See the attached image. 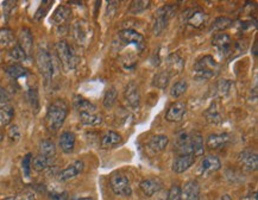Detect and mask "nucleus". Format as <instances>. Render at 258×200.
<instances>
[{"label": "nucleus", "mask_w": 258, "mask_h": 200, "mask_svg": "<svg viewBox=\"0 0 258 200\" xmlns=\"http://www.w3.org/2000/svg\"><path fill=\"white\" fill-rule=\"evenodd\" d=\"M167 200H181V188L177 185H173L168 192Z\"/></svg>", "instance_id": "nucleus-43"}, {"label": "nucleus", "mask_w": 258, "mask_h": 200, "mask_svg": "<svg viewBox=\"0 0 258 200\" xmlns=\"http://www.w3.org/2000/svg\"><path fill=\"white\" fill-rule=\"evenodd\" d=\"M196 157L194 155H178L173 162V170L175 173L181 174L188 170L195 162Z\"/></svg>", "instance_id": "nucleus-17"}, {"label": "nucleus", "mask_w": 258, "mask_h": 200, "mask_svg": "<svg viewBox=\"0 0 258 200\" xmlns=\"http://www.w3.org/2000/svg\"><path fill=\"white\" fill-rule=\"evenodd\" d=\"M15 110L9 104H0V128L6 127L14 119Z\"/></svg>", "instance_id": "nucleus-27"}, {"label": "nucleus", "mask_w": 258, "mask_h": 200, "mask_svg": "<svg viewBox=\"0 0 258 200\" xmlns=\"http://www.w3.org/2000/svg\"><path fill=\"white\" fill-rule=\"evenodd\" d=\"M238 163L246 172H254L258 168V156L252 150H243L238 155Z\"/></svg>", "instance_id": "nucleus-13"}, {"label": "nucleus", "mask_w": 258, "mask_h": 200, "mask_svg": "<svg viewBox=\"0 0 258 200\" xmlns=\"http://www.w3.org/2000/svg\"><path fill=\"white\" fill-rule=\"evenodd\" d=\"M50 198L53 200H67L68 195L67 193H50Z\"/></svg>", "instance_id": "nucleus-48"}, {"label": "nucleus", "mask_w": 258, "mask_h": 200, "mask_svg": "<svg viewBox=\"0 0 258 200\" xmlns=\"http://www.w3.org/2000/svg\"><path fill=\"white\" fill-rule=\"evenodd\" d=\"M18 46L22 48L25 51V54L31 55L33 53V48H34V38L33 34L29 29L24 28L22 29L21 32H19V38H18Z\"/></svg>", "instance_id": "nucleus-21"}, {"label": "nucleus", "mask_w": 258, "mask_h": 200, "mask_svg": "<svg viewBox=\"0 0 258 200\" xmlns=\"http://www.w3.org/2000/svg\"><path fill=\"white\" fill-rule=\"evenodd\" d=\"M2 140H3V136H2V135H0V142H2Z\"/></svg>", "instance_id": "nucleus-51"}, {"label": "nucleus", "mask_w": 258, "mask_h": 200, "mask_svg": "<svg viewBox=\"0 0 258 200\" xmlns=\"http://www.w3.org/2000/svg\"><path fill=\"white\" fill-rule=\"evenodd\" d=\"M40 154L48 157L50 160H55L56 156V146L53 141L44 140L40 144Z\"/></svg>", "instance_id": "nucleus-29"}, {"label": "nucleus", "mask_w": 258, "mask_h": 200, "mask_svg": "<svg viewBox=\"0 0 258 200\" xmlns=\"http://www.w3.org/2000/svg\"><path fill=\"white\" fill-rule=\"evenodd\" d=\"M168 67H169L170 70H173L175 73H180L182 72L183 66H184V61L182 57L180 56L178 54H171L168 57Z\"/></svg>", "instance_id": "nucleus-31"}, {"label": "nucleus", "mask_w": 258, "mask_h": 200, "mask_svg": "<svg viewBox=\"0 0 258 200\" xmlns=\"http://www.w3.org/2000/svg\"><path fill=\"white\" fill-rule=\"evenodd\" d=\"M181 200H200V187L196 181H188L181 189Z\"/></svg>", "instance_id": "nucleus-22"}, {"label": "nucleus", "mask_w": 258, "mask_h": 200, "mask_svg": "<svg viewBox=\"0 0 258 200\" xmlns=\"http://www.w3.org/2000/svg\"><path fill=\"white\" fill-rule=\"evenodd\" d=\"M71 15H72L71 9L66 5H61L55 10V12H54L52 22L56 25V27H61V25L67 23V21H68L69 17H71Z\"/></svg>", "instance_id": "nucleus-24"}, {"label": "nucleus", "mask_w": 258, "mask_h": 200, "mask_svg": "<svg viewBox=\"0 0 258 200\" xmlns=\"http://www.w3.org/2000/svg\"><path fill=\"white\" fill-rule=\"evenodd\" d=\"M16 46V38L14 31L10 29H0V51L10 49Z\"/></svg>", "instance_id": "nucleus-25"}, {"label": "nucleus", "mask_w": 258, "mask_h": 200, "mask_svg": "<svg viewBox=\"0 0 258 200\" xmlns=\"http://www.w3.org/2000/svg\"><path fill=\"white\" fill-rule=\"evenodd\" d=\"M73 105H74V109L80 114H95L97 111V106H95L93 103H91L84 96L81 95H75L74 100H73Z\"/></svg>", "instance_id": "nucleus-20"}, {"label": "nucleus", "mask_w": 258, "mask_h": 200, "mask_svg": "<svg viewBox=\"0 0 258 200\" xmlns=\"http://www.w3.org/2000/svg\"><path fill=\"white\" fill-rule=\"evenodd\" d=\"M124 99H125L127 106L132 109L133 111L139 109L141 104V92H139L138 86L135 82H130L126 86L125 91H124Z\"/></svg>", "instance_id": "nucleus-12"}, {"label": "nucleus", "mask_w": 258, "mask_h": 200, "mask_svg": "<svg viewBox=\"0 0 258 200\" xmlns=\"http://www.w3.org/2000/svg\"><path fill=\"white\" fill-rule=\"evenodd\" d=\"M187 112V105L183 102H175L169 106L167 114H165V119L168 122H180L183 118V116Z\"/></svg>", "instance_id": "nucleus-16"}, {"label": "nucleus", "mask_w": 258, "mask_h": 200, "mask_svg": "<svg viewBox=\"0 0 258 200\" xmlns=\"http://www.w3.org/2000/svg\"><path fill=\"white\" fill-rule=\"evenodd\" d=\"M22 167H23L24 176L29 177L31 174V167H33V154L29 153L24 156L23 162H22Z\"/></svg>", "instance_id": "nucleus-41"}, {"label": "nucleus", "mask_w": 258, "mask_h": 200, "mask_svg": "<svg viewBox=\"0 0 258 200\" xmlns=\"http://www.w3.org/2000/svg\"><path fill=\"white\" fill-rule=\"evenodd\" d=\"M141 187L142 192L144 193L146 196H152L156 193H158L163 188V183L160 179H155V177H151V179H146L143 180L141 182Z\"/></svg>", "instance_id": "nucleus-19"}, {"label": "nucleus", "mask_w": 258, "mask_h": 200, "mask_svg": "<svg viewBox=\"0 0 258 200\" xmlns=\"http://www.w3.org/2000/svg\"><path fill=\"white\" fill-rule=\"evenodd\" d=\"M73 36H74L75 41L79 44L86 46L91 40L92 35H93V30H92L91 25L88 24V22L84 21V19H79L73 24Z\"/></svg>", "instance_id": "nucleus-8"}, {"label": "nucleus", "mask_w": 258, "mask_h": 200, "mask_svg": "<svg viewBox=\"0 0 258 200\" xmlns=\"http://www.w3.org/2000/svg\"><path fill=\"white\" fill-rule=\"evenodd\" d=\"M56 51L65 70L69 72V70H74L76 68L79 63V57L75 50L66 41H61L56 44Z\"/></svg>", "instance_id": "nucleus-4"}, {"label": "nucleus", "mask_w": 258, "mask_h": 200, "mask_svg": "<svg viewBox=\"0 0 258 200\" xmlns=\"http://www.w3.org/2000/svg\"><path fill=\"white\" fill-rule=\"evenodd\" d=\"M117 96H118V92L117 89L114 88V87H111V88H108L106 93H105L104 95V100H103V104L106 109H111L113 108L114 104H116L117 102Z\"/></svg>", "instance_id": "nucleus-36"}, {"label": "nucleus", "mask_w": 258, "mask_h": 200, "mask_svg": "<svg viewBox=\"0 0 258 200\" xmlns=\"http://www.w3.org/2000/svg\"><path fill=\"white\" fill-rule=\"evenodd\" d=\"M72 200H93V198H73Z\"/></svg>", "instance_id": "nucleus-50"}, {"label": "nucleus", "mask_w": 258, "mask_h": 200, "mask_svg": "<svg viewBox=\"0 0 258 200\" xmlns=\"http://www.w3.org/2000/svg\"><path fill=\"white\" fill-rule=\"evenodd\" d=\"M36 62L38 70H40L46 82H50L55 75V63L50 53L43 48H40L37 51Z\"/></svg>", "instance_id": "nucleus-5"}, {"label": "nucleus", "mask_w": 258, "mask_h": 200, "mask_svg": "<svg viewBox=\"0 0 258 200\" xmlns=\"http://www.w3.org/2000/svg\"><path fill=\"white\" fill-rule=\"evenodd\" d=\"M207 118H208V121L211 122V123H214V124L221 123L222 121L221 115L219 114V111L215 108L213 109V106L212 108H209L208 111H207Z\"/></svg>", "instance_id": "nucleus-42"}, {"label": "nucleus", "mask_w": 258, "mask_h": 200, "mask_svg": "<svg viewBox=\"0 0 258 200\" xmlns=\"http://www.w3.org/2000/svg\"><path fill=\"white\" fill-rule=\"evenodd\" d=\"M10 102V94L4 87L0 86V104H8Z\"/></svg>", "instance_id": "nucleus-47"}, {"label": "nucleus", "mask_w": 258, "mask_h": 200, "mask_svg": "<svg viewBox=\"0 0 258 200\" xmlns=\"http://www.w3.org/2000/svg\"><path fill=\"white\" fill-rule=\"evenodd\" d=\"M29 99H30L31 105H33L34 109H38V95L36 89H30L29 92Z\"/></svg>", "instance_id": "nucleus-46"}, {"label": "nucleus", "mask_w": 258, "mask_h": 200, "mask_svg": "<svg viewBox=\"0 0 258 200\" xmlns=\"http://www.w3.org/2000/svg\"><path fill=\"white\" fill-rule=\"evenodd\" d=\"M183 18H186V22L190 27L195 29L202 28L208 21V16L200 10H188L183 14Z\"/></svg>", "instance_id": "nucleus-14"}, {"label": "nucleus", "mask_w": 258, "mask_h": 200, "mask_svg": "<svg viewBox=\"0 0 258 200\" xmlns=\"http://www.w3.org/2000/svg\"><path fill=\"white\" fill-rule=\"evenodd\" d=\"M187 89H188L187 81H184V80H180V81L174 83V86L171 87L170 95L173 96L174 99H177V98H180L181 95H183L184 93L187 92Z\"/></svg>", "instance_id": "nucleus-37"}, {"label": "nucleus", "mask_w": 258, "mask_h": 200, "mask_svg": "<svg viewBox=\"0 0 258 200\" xmlns=\"http://www.w3.org/2000/svg\"><path fill=\"white\" fill-rule=\"evenodd\" d=\"M170 77H171V74H169V72H167V70H163V72L156 74L154 80H152V85L157 87V88L164 89L165 87L169 85Z\"/></svg>", "instance_id": "nucleus-33"}, {"label": "nucleus", "mask_w": 258, "mask_h": 200, "mask_svg": "<svg viewBox=\"0 0 258 200\" xmlns=\"http://www.w3.org/2000/svg\"><path fill=\"white\" fill-rule=\"evenodd\" d=\"M221 168V162L215 155H207L202 159L197 168V174L201 176H207L209 174L218 172Z\"/></svg>", "instance_id": "nucleus-10"}, {"label": "nucleus", "mask_w": 258, "mask_h": 200, "mask_svg": "<svg viewBox=\"0 0 258 200\" xmlns=\"http://www.w3.org/2000/svg\"><path fill=\"white\" fill-rule=\"evenodd\" d=\"M122 143V136L114 131H107L101 138V146L104 148H114Z\"/></svg>", "instance_id": "nucleus-28"}, {"label": "nucleus", "mask_w": 258, "mask_h": 200, "mask_svg": "<svg viewBox=\"0 0 258 200\" xmlns=\"http://www.w3.org/2000/svg\"><path fill=\"white\" fill-rule=\"evenodd\" d=\"M118 36H119V38L124 43L132 44V46H135L139 51H143L145 49V40L139 32L131 30V29H125V30L119 31Z\"/></svg>", "instance_id": "nucleus-11"}, {"label": "nucleus", "mask_w": 258, "mask_h": 200, "mask_svg": "<svg viewBox=\"0 0 258 200\" xmlns=\"http://www.w3.org/2000/svg\"><path fill=\"white\" fill-rule=\"evenodd\" d=\"M175 11H176L175 6L165 5L155 12L154 25H152V32H154L155 36H158L164 31V29L169 23V19L175 15Z\"/></svg>", "instance_id": "nucleus-6"}, {"label": "nucleus", "mask_w": 258, "mask_h": 200, "mask_svg": "<svg viewBox=\"0 0 258 200\" xmlns=\"http://www.w3.org/2000/svg\"><path fill=\"white\" fill-rule=\"evenodd\" d=\"M9 136L12 141H18L19 138H21V131H19V128L17 125H12V127L9 129Z\"/></svg>", "instance_id": "nucleus-45"}, {"label": "nucleus", "mask_w": 258, "mask_h": 200, "mask_svg": "<svg viewBox=\"0 0 258 200\" xmlns=\"http://www.w3.org/2000/svg\"><path fill=\"white\" fill-rule=\"evenodd\" d=\"M68 116V105L65 100L57 99L49 105L46 115V125L52 132L59 131Z\"/></svg>", "instance_id": "nucleus-2"}, {"label": "nucleus", "mask_w": 258, "mask_h": 200, "mask_svg": "<svg viewBox=\"0 0 258 200\" xmlns=\"http://www.w3.org/2000/svg\"><path fill=\"white\" fill-rule=\"evenodd\" d=\"M10 56H11V59H14L15 61H21V62L28 59V55L25 54V51L22 49L18 44H16V46L10 50Z\"/></svg>", "instance_id": "nucleus-38"}, {"label": "nucleus", "mask_w": 258, "mask_h": 200, "mask_svg": "<svg viewBox=\"0 0 258 200\" xmlns=\"http://www.w3.org/2000/svg\"><path fill=\"white\" fill-rule=\"evenodd\" d=\"M212 46L214 47L216 53L220 55L221 57H227L232 54L233 49V42L231 37L226 34H216L212 40Z\"/></svg>", "instance_id": "nucleus-9"}, {"label": "nucleus", "mask_w": 258, "mask_h": 200, "mask_svg": "<svg viewBox=\"0 0 258 200\" xmlns=\"http://www.w3.org/2000/svg\"><path fill=\"white\" fill-rule=\"evenodd\" d=\"M228 142H230L228 134H213L207 137L206 147L211 150H218L225 147Z\"/></svg>", "instance_id": "nucleus-18"}, {"label": "nucleus", "mask_w": 258, "mask_h": 200, "mask_svg": "<svg viewBox=\"0 0 258 200\" xmlns=\"http://www.w3.org/2000/svg\"><path fill=\"white\" fill-rule=\"evenodd\" d=\"M168 144H169V138H168V136H164V135H157V136H154L149 141V148L155 154L162 153V151L165 150Z\"/></svg>", "instance_id": "nucleus-26"}, {"label": "nucleus", "mask_w": 258, "mask_h": 200, "mask_svg": "<svg viewBox=\"0 0 258 200\" xmlns=\"http://www.w3.org/2000/svg\"><path fill=\"white\" fill-rule=\"evenodd\" d=\"M6 73H8V75L10 77H12V79L15 80L22 79V77H25L29 74L28 69L19 66V64H12V66L8 67V68H6Z\"/></svg>", "instance_id": "nucleus-34"}, {"label": "nucleus", "mask_w": 258, "mask_h": 200, "mask_svg": "<svg viewBox=\"0 0 258 200\" xmlns=\"http://www.w3.org/2000/svg\"><path fill=\"white\" fill-rule=\"evenodd\" d=\"M220 72V66L211 55H206L197 60L193 67V76L199 81H207L213 79Z\"/></svg>", "instance_id": "nucleus-3"}, {"label": "nucleus", "mask_w": 258, "mask_h": 200, "mask_svg": "<svg viewBox=\"0 0 258 200\" xmlns=\"http://www.w3.org/2000/svg\"><path fill=\"white\" fill-rule=\"evenodd\" d=\"M150 2H133L131 8H130V12L133 15H139L146 9L150 8Z\"/></svg>", "instance_id": "nucleus-40"}, {"label": "nucleus", "mask_w": 258, "mask_h": 200, "mask_svg": "<svg viewBox=\"0 0 258 200\" xmlns=\"http://www.w3.org/2000/svg\"><path fill=\"white\" fill-rule=\"evenodd\" d=\"M220 200H232V199H231V196L228 195V194H225V195L221 196Z\"/></svg>", "instance_id": "nucleus-49"}, {"label": "nucleus", "mask_w": 258, "mask_h": 200, "mask_svg": "<svg viewBox=\"0 0 258 200\" xmlns=\"http://www.w3.org/2000/svg\"><path fill=\"white\" fill-rule=\"evenodd\" d=\"M232 83L230 80H220L218 83H216V93H218L219 96H225L228 94L230 92Z\"/></svg>", "instance_id": "nucleus-39"}, {"label": "nucleus", "mask_w": 258, "mask_h": 200, "mask_svg": "<svg viewBox=\"0 0 258 200\" xmlns=\"http://www.w3.org/2000/svg\"><path fill=\"white\" fill-rule=\"evenodd\" d=\"M75 142H76L75 135L71 131H65V132H62V135L60 136L59 146H60V148H61V150L63 151V153L71 154L74 151Z\"/></svg>", "instance_id": "nucleus-23"}, {"label": "nucleus", "mask_w": 258, "mask_h": 200, "mask_svg": "<svg viewBox=\"0 0 258 200\" xmlns=\"http://www.w3.org/2000/svg\"><path fill=\"white\" fill-rule=\"evenodd\" d=\"M110 186L114 194L122 196H130L132 194V188L129 179L122 173H114L110 177Z\"/></svg>", "instance_id": "nucleus-7"}, {"label": "nucleus", "mask_w": 258, "mask_h": 200, "mask_svg": "<svg viewBox=\"0 0 258 200\" xmlns=\"http://www.w3.org/2000/svg\"><path fill=\"white\" fill-rule=\"evenodd\" d=\"M232 25V21L230 18L227 17H219L216 18L214 21V23L212 24L211 29H209V31L213 32V31H224L226 29L231 28Z\"/></svg>", "instance_id": "nucleus-35"}, {"label": "nucleus", "mask_w": 258, "mask_h": 200, "mask_svg": "<svg viewBox=\"0 0 258 200\" xmlns=\"http://www.w3.org/2000/svg\"><path fill=\"white\" fill-rule=\"evenodd\" d=\"M8 200H36V198H35V194L33 192H23L21 193V194H17L16 196H14V198H10Z\"/></svg>", "instance_id": "nucleus-44"}, {"label": "nucleus", "mask_w": 258, "mask_h": 200, "mask_svg": "<svg viewBox=\"0 0 258 200\" xmlns=\"http://www.w3.org/2000/svg\"><path fill=\"white\" fill-rule=\"evenodd\" d=\"M84 167H85V164L82 161H80V160L74 161V162L69 164L67 168L63 169L62 172L59 174V180L60 181L65 182V181H69V180L74 179V177L78 176L79 174L82 173Z\"/></svg>", "instance_id": "nucleus-15"}, {"label": "nucleus", "mask_w": 258, "mask_h": 200, "mask_svg": "<svg viewBox=\"0 0 258 200\" xmlns=\"http://www.w3.org/2000/svg\"><path fill=\"white\" fill-rule=\"evenodd\" d=\"M53 161L54 160H50L48 157L43 156V155L38 154L35 159H33V167L36 172H43V170L48 169L52 166Z\"/></svg>", "instance_id": "nucleus-32"}, {"label": "nucleus", "mask_w": 258, "mask_h": 200, "mask_svg": "<svg viewBox=\"0 0 258 200\" xmlns=\"http://www.w3.org/2000/svg\"><path fill=\"white\" fill-rule=\"evenodd\" d=\"M103 116L98 112H95V114H80V122L84 125H88V127H97V125L103 123Z\"/></svg>", "instance_id": "nucleus-30"}, {"label": "nucleus", "mask_w": 258, "mask_h": 200, "mask_svg": "<svg viewBox=\"0 0 258 200\" xmlns=\"http://www.w3.org/2000/svg\"><path fill=\"white\" fill-rule=\"evenodd\" d=\"M175 150L178 155H194L195 157L201 156L205 151L203 138L199 132H182L175 142Z\"/></svg>", "instance_id": "nucleus-1"}]
</instances>
